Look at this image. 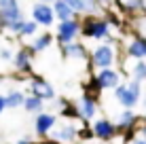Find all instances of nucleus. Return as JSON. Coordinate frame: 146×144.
Returning a JSON list of instances; mask_svg holds the SVG:
<instances>
[{
	"label": "nucleus",
	"instance_id": "obj_21",
	"mask_svg": "<svg viewBox=\"0 0 146 144\" xmlns=\"http://www.w3.org/2000/svg\"><path fill=\"white\" fill-rule=\"evenodd\" d=\"M23 108H26L28 112H32V115H40L42 108H44V100H40V98H36V96H28Z\"/></svg>",
	"mask_w": 146,
	"mask_h": 144
},
{
	"label": "nucleus",
	"instance_id": "obj_13",
	"mask_svg": "<svg viewBox=\"0 0 146 144\" xmlns=\"http://www.w3.org/2000/svg\"><path fill=\"white\" fill-rule=\"evenodd\" d=\"M76 110H78V117L83 119V121H91L95 117V112H98V104L91 96H83L76 104Z\"/></svg>",
	"mask_w": 146,
	"mask_h": 144
},
{
	"label": "nucleus",
	"instance_id": "obj_4",
	"mask_svg": "<svg viewBox=\"0 0 146 144\" xmlns=\"http://www.w3.org/2000/svg\"><path fill=\"white\" fill-rule=\"evenodd\" d=\"M114 47L110 42H104V44H98V47L93 49L91 53V64L98 70H106V68H110L114 64Z\"/></svg>",
	"mask_w": 146,
	"mask_h": 144
},
{
	"label": "nucleus",
	"instance_id": "obj_22",
	"mask_svg": "<svg viewBox=\"0 0 146 144\" xmlns=\"http://www.w3.org/2000/svg\"><path fill=\"white\" fill-rule=\"evenodd\" d=\"M131 78L135 81H146V62L144 59H135V64L131 66Z\"/></svg>",
	"mask_w": 146,
	"mask_h": 144
},
{
	"label": "nucleus",
	"instance_id": "obj_15",
	"mask_svg": "<svg viewBox=\"0 0 146 144\" xmlns=\"http://www.w3.org/2000/svg\"><path fill=\"white\" fill-rule=\"evenodd\" d=\"M135 125H138V115H135L133 110H127V108H125L117 119V127L121 131H129V129H133Z\"/></svg>",
	"mask_w": 146,
	"mask_h": 144
},
{
	"label": "nucleus",
	"instance_id": "obj_24",
	"mask_svg": "<svg viewBox=\"0 0 146 144\" xmlns=\"http://www.w3.org/2000/svg\"><path fill=\"white\" fill-rule=\"evenodd\" d=\"M133 26H135V30H138V36L146 38V13L133 19Z\"/></svg>",
	"mask_w": 146,
	"mask_h": 144
},
{
	"label": "nucleus",
	"instance_id": "obj_7",
	"mask_svg": "<svg viewBox=\"0 0 146 144\" xmlns=\"http://www.w3.org/2000/svg\"><path fill=\"white\" fill-rule=\"evenodd\" d=\"M30 91L32 96L40 98V100H55V89L51 83H47L40 76H32L30 78Z\"/></svg>",
	"mask_w": 146,
	"mask_h": 144
},
{
	"label": "nucleus",
	"instance_id": "obj_11",
	"mask_svg": "<svg viewBox=\"0 0 146 144\" xmlns=\"http://www.w3.org/2000/svg\"><path fill=\"white\" fill-rule=\"evenodd\" d=\"M53 142H59V144H70L76 140V127L70 125V123H64L59 125L57 129H53V133H49Z\"/></svg>",
	"mask_w": 146,
	"mask_h": 144
},
{
	"label": "nucleus",
	"instance_id": "obj_28",
	"mask_svg": "<svg viewBox=\"0 0 146 144\" xmlns=\"http://www.w3.org/2000/svg\"><path fill=\"white\" fill-rule=\"evenodd\" d=\"M17 144H34V142L30 140V138H19V140H17Z\"/></svg>",
	"mask_w": 146,
	"mask_h": 144
},
{
	"label": "nucleus",
	"instance_id": "obj_12",
	"mask_svg": "<svg viewBox=\"0 0 146 144\" xmlns=\"http://www.w3.org/2000/svg\"><path fill=\"white\" fill-rule=\"evenodd\" d=\"M13 66L19 74L30 72L32 70V51H28L26 47L17 49V51H15V57H13Z\"/></svg>",
	"mask_w": 146,
	"mask_h": 144
},
{
	"label": "nucleus",
	"instance_id": "obj_14",
	"mask_svg": "<svg viewBox=\"0 0 146 144\" xmlns=\"http://www.w3.org/2000/svg\"><path fill=\"white\" fill-rule=\"evenodd\" d=\"M127 55L133 59H146V38L135 34L127 44Z\"/></svg>",
	"mask_w": 146,
	"mask_h": 144
},
{
	"label": "nucleus",
	"instance_id": "obj_9",
	"mask_svg": "<svg viewBox=\"0 0 146 144\" xmlns=\"http://www.w3.org/2000/svg\"><path fill=\"white\" fill-rule=\"evenodd\" d=\"M55 123H57V117L53 112H40L34 119V129L38 136H49V131H53Z\"/></svg>",
	"mask_w": 146,
	"mask_h": 144
},
{
	"label": "nucleus",
	"instance_id": "obj_17",
	"mask_svg": "<svg viewBox=\"0 0 146 144\" xmlns=\"http://www.w3.org/2000/svg\"><path fill=\"white\" fill-rule=\"evenodd\" d=\"M62 51H64V55L70 57V59H85L87 57V49L76 40L68 42V44H62Z\"/></svg>",
	"mask_w": 146,
	"mask_h": 144
},
{
	"label": "nucleus",
	"instance_id": "obj_32",
	"mask_svg": "<svg viewBox=\"0 0 146 144\" xmlns=\"http://www.w3.org/2000/svg\"><path fill=\"white\" fill-rule=\"evenodd\" d=\"M144 123H146V115H144Z\"/></svg>",
	"mask_w": 146,
	"mask_h": 144
},
{
	"label": "nucleus",
	"instance_id": "obj_25",
	"mask_svg": "<svg viewBox=\"0 0 146 144\" xmlns=\"http://www.w3.org/2000/svg\"><path fill=\"white\" fill-rule=\"evenodd\" d=\"M119 4L127 11H135V9H142V0H119Z\"/></svg>",
	"mask_w": 146,
	"mask_h": 144
},
{
	"label": "nucleus",
	"instance_id": "obj_29",
	"mask_svg": "<svg viewBox=\"0 0 146 144\" xmlns=\"http://www.w3.org/2000/svg\"><path fill=\"white\" fill-rule=\"evenodd\" d=\"M140 133H142V136L146 138V123H144V125H142V131H140Z\"/></svg>",
	"mask_w": 146,
	"mask_h": 144
},
{
	"label": "nucleus",
	"instance_id": "obj_3",
	"mask_svg": "<svg viewBox=\"0 0 146 144\" xmlns=\"http://www.w3.org/2000/svg\"><path fill=\"white\" fill-rule=\"evenodd\" d=\"M0 19H2V26L7 30H11L15 23L23 21V13L19 9L17 0H0Z\"/></svg>",
	"mask_w": 146,
	"mask_h": 144
},
{
	"label": "nucleus",
	"instance_id": "obj_30",
	"mask_svg": "<svg viewBox=\"0 0 146 144\" xmlns=\"http://www.w3.org/2000/svg\"><path fill=\"white\" fill-rule=\"evenodd\" d=\"M142 11L146 13V0H142Z\"/></svg>",
	"mask_w": 146,
	"mask_h": 144
},
{
	"label": "nucleus",
	"instance_id": "obj_27",
	"mask_svg": "<svg viewBox=\"0 0 146 144\" xmlns=\"http://www.w3.org/2000/svg\"><path fill=\"white\" fill-rule=\"evenodd\" d=\"M7 108H9V102H7V96H2V98H0V112H2V110H7Z\"/></svg>",
	"mask_w": 146,
	"mask_h": 144
},
{
	"label": "nucleus",
	"instance_id": "obj_1",
	"mask_svg": "<svg viewBox=\"0 0 146 144\" xmlns=\"http://www.w3.org/2000/svg\"><path fill=\"white\" fill-rule=\"evenodd\" d=\"M114 98L121 102V106H125L127 110H131L133 106H138L140 98H142V87H140V81H127L125 85H119L114 89Z\"/></svg>",
	"mask_w": 146,
	"mask_h": 144
},
{
	"label": "nucleus",
	"instance_id": "obj_26",
	"mask_svg": "<svg viewBox=\"0 0 146 144\" xmlns=\"http://www.w3.org/2000/svg\"><path fill=\"white\" fill-rule=\"evenodd\" d=\"M129 144H146V138L144 136H131Z\"/></svg>",
	"mask_w": 146,
	"mask_h": 144
},
{
	"label": "nucleus",
	"instance_id": "obj_18",
	"mask_svg": "<svg viewBox=\"0 0 146 144\" xmlns=\"http://www.w3.org/2000/svg\"><path fill=\"white\" fill-rule=\"evenodd\" d=\"M53 9H55V15H57L59 21H68V19L76 17V11L66 2V0H55L53 2Z\"/></svg>",
	"mask_w": 146,
	"mask_h": 144
},
{
	"label": "nucleus",
	"instance_id": "obj_2",
	"mask_svg": "<svg viewBox=\"0 0 146 144\" xmlns=\"http://www.w3.org/2000/svg\"><path fill=\"white\" fill-rule=\"evenodd\" d=\"M83 34L85 38H95V40H112L110 38V23L102 17H85L83 21Z\"/></svg>",
	"mask_w": 146,
	"mask_h": 144
},
{
	"label": "nucleus",
	"instance_id": "obj_6",
	"mask_svg": "<svg viewBox=\"0 0 146 144\" xmlns=\"http://www.w3.org/2000/svg\"><path fill=\"white\" fill-rule=\"evenodd\" d=\"M57 19V15H55V9L51 7L49 2H36L32 7V21H36L38 26H53V21Z\"/></svg>",
	"mask_w": 146,
	"mask_h": 144
},
{
	"label": "nucleus",
	"instance_id": "obj_10",
	"mask_svg": "<svg viewBox=\"0 0 146 144\" xmlns=\"http://www.w3.org/2000/svg\"><path fill=\"white\" fill-rule=\"evenodd\" d=\"M93 133L100 140H112L117 136V125H114L110 119H98L93 123Z\"/></svg>",
	"mask_w": 146,
	"mask_h": 144
},
{
	"label": "nucleus",
	"instance_id": "obj_31",
	"mask_svg": "<svg viewBox=\"0 0 146 144\" xmlns=\"http://www.w3.org/2000/svg\"><path fill=\"white\" fill-rule=\"evenodd\" d=\"M38 2H55V0H38Z\"/></svg>",
	"mask_w": 146,
	"mask_h": 144
},
{
	"label": "nucleus",
	"instance_id": "obj_19",
	"mask_svg": "<svg viewBox=\"0 0 146 144\" xmlns=\"http://www.w3.org/2000/svg\"><path fill=\"white\" fill-rule=\"evenodd\" d=\"M36 21H28V19H23V21L15 23V26L9 30L11 34H15V36H34L36 34Z\"/></svg>",
	"mask_w": 146,
	"mask_h": 144
},
{
	"label": "nucleus",
	"instance_id": "obj_23",
	"mask_svg": "<svg viewBox=\"0 0 146 144\" xmlns=\"http://www.w3.org/2000/svg\"><path fill=\"white\" fill-rule=\"evenodd\" d=\"M7 102H9V108H17V106H23L26 104V96H23L21 91H11V93H7Z\"/></svg>",
	"mask_w": 146,
	"mask_h": 144
},
{
	"label": "nucleus",
	"instance_id": "obj_16",
	"mask_svg": "<svg viewBox=\"0 0 146 144\" xmlns=\"http://www.w3.org/2000/svg\"><path fill=\"white\" fill-rule=\"evenodd\" d=\"M66 2L76 13H83V15H93L98 11V0H66Z\"/></svg>",
	"mask_w": 146,
	"mask_h": 144
},
{
	"label": "nucleus",
	"instance_id": "obj_20",
	"mask_svg": "<svg viewBox=\"0 0 146 144\" xmlns=\"http://www.w3.org/2000/svg\"><path fill=\"white\" fill-rule=\"evenodd\" d=\"M51 42H53V36H51L49 32H44V34H38V36L34 38V40H32V47H30V49H32L34 53H38V51L49 49V47H51Z\"/></svg>",
	"mask_w": 146,
	"mask_h": 144
},
{
	"label": "nucleus",
	"instance_id": "obj_8",
	"mask_svg": "<svg viewBox=\"0 0 146 144\" xmlns=\"http://www.w3.org/2000/svg\"><path fill=\"white\" fill-rule=\"evenodd\" d=\"M95 87L98 89H117L121 83V74L112 68H106V70H100L98 76H95Z\"/></svg>",
	"mask_w": 146,
	"mask_h": 144
},
{
	"label": "nucleus",
	"instance_id": "obj_5",
	"mask_svg": "<svg viewBox=\"0 0 146 144\" xmlns=\"http://www.w3.org/2000/svg\"><path fill=\"white\" fill-rule=\"evenodd\" d=\"M80 32H83V23H80L76 17H72V19H68V21H59L55 36H57V40L62 44H68V42L76 40V36Z\"/></svg>",
	"mask_w": 146,
	"mask_h": 144
}]
</instances>
